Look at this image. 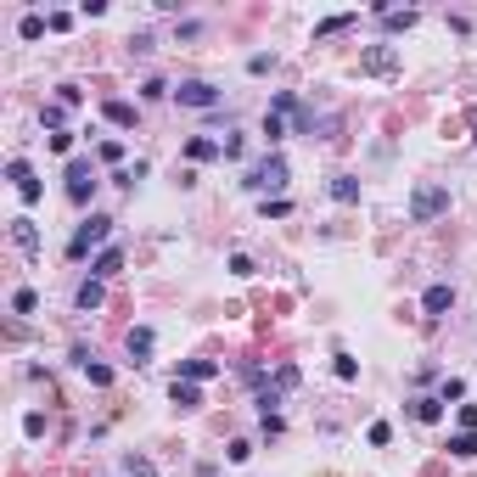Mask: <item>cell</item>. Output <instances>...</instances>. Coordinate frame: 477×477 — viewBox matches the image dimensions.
I'll use <instances>...</instances> for the list:
<instances>
[{
  "instance_id": "e575fe53",
  "label": "cell",
  "mask_w": 477,
  "mask_h": 477,
  "mask_svg": "<svg viewBox=\"0 0 477 477\" xmlns=\"http://www.w3.org/2000/svg\"><path fill=\"white\" fill-rule=\"evenodd\" d=\"M130 477H152V466L146 461H130Z\"/></svg>"
},
{
  "instance_id": "836d02e7",
  "label": "cell",
  "mask_w": 477,
  "mask_h": 477,
  "mask_svg": "<svg viewBox=\"0 0 477 477\" xmlns=\"http://www.w3.org/2000/svg\"><path fill=\"white\" fill-rule=\"evenodd\" d=\"M461 432H477V404H461Z\"/></svg>"
},
{
  "instance_id": "7c38bea8",
  "label": "cell",
  "mask_w": 477,
  "mask_h": 477,
  "mask_svg": "<svg viewBox=\"0 0 477 477\" xmlns=\"http://www.w3.org/2000/svg\"><path fill=\"white\" fill-rule=\"evenodd\" d=\"M11 241L34 258V253H40V231H34V219H11Z\"/></svg>"
},
{
  "instance_id": "ffe728a7",
  "label": "cell",
  "mask_w": 477,
  "mask_h": 477,
  "mask_svg": "<svg viewBox=\"0 0 477 477\" xmlns=\"http://www.w3.org/2000/svg\"><path fill=\"white\" fill-rule=\"evenodd\" d=\"M354 23V11H337V17H326V23H315V40H326V34H343Z\"/></svg>"
},
{
  "instance_id": "e0dca14e",
  "label": "cell",
  "mask_w": 477,
  "mask_h": 477,
  "mask_svg": "<svg viewBox=\"0 0 477 477\" xmlns=\"http://www.w3.org/2000/svg\"><path fill=\"white\" fill-rule=\"evenodd\" d=\"M410 415L415 421H438L444 415V398H410Z\"/></svg>"
},
{
  "instance_id": "603a6c76",
  "label": "cell",
  "mask_w": 477,
  "mask_h": 477,
  "mask_svg": "<svg viewBox=\"0 0 477 477\" xmlns=\"http://www.w3.org/2000/svg\"><path fill=\"white\" fill-rule=\"evenodd\" d=\"M287 214H292V202H287V197H275V202L264 197V219H287Z\"/></svg>"
},
{
  "instance_id": "d6a6232c",
  "label": "cell",
  "mask_w": 477,
  "mask_h": 477,
  "mask_svg": "<svg viewBox=\"0 0 477 477\" xmlns=\"http://www.w3.org/2000/svg\"><path fill=\"white\" fill-rule=\"evenodd\" d=\"M466 393V388H461V382H455V377H444V388H438V398H444V404H449V398H461Z\"/></svg>"
},
{
  "instance_id": "ba28073f",
  "label": "cell",
  "mask_w": 477,
  "mask_h": 477,
  "mask_svg": "<svg viewBox=\"0 0 477 477\" xmlns=\"http://www.w3.org/2000/svg\"><path fill=\"white\" fill-rule=\"evenodd\" d=\"M421 309H427V320H444L449 309H455V287H427V298H421Z\"/></svg>"
},
{
  "instance_id": "6da1fadb",
  "label": "cell",
  "mask_w": 477,
  "mask_h": 477,
  "mask_svg": "<svg viewBox=\"0 0 477 477\" xmlns=\"http://www.w3.org/2000/svg\"><path fill=\"white\" fill-rule=\"evenodd\" d=\"M438 214H449V185H415V197H410V219H415V225H432Z\"/></svg>"
},
{
  "instance_id": "8992f818",
  "label": "cell",
  "mask_w": 477,
  "mask_h": 477,
  "mask_svg": "<svg viewBox=\"0 0 477 477\" xmlns=\"http://www.w3.org/2000/svg\"><path fill=\"white\" fill-rule=\"evenodd\" d=\"M6 180L17 185V197H23V202H40V180L28 174V163H23V158H11V163H6Z\"/></svg>"
},
{
  "instance_id": "f1b7e54d",
  "label": "cell",
  "mask_w": 477,
  "mask_h": 477,
  "mask_svg": "<svg viewBox=\"0 0 477 477\" xmlns=\"http://www.w3.org/2000/svg\"><path fill=\"white\" fill-rule=\"evenodd\" d=\"M23 432H28V438H40V432H45V415H40V410H28V415H23Z\"/></svg>"
},
{
  "instance_id": "4316f807",
  "label": "cell",
  "mask_w": 477,
  "mask_h": 477,
  "mask_svg": "<svg viewBox=\"0 0 477 477\" xmlns=\"http://www.w3.org/2000/svg\"><path fill=\"white\" fill-rule=\"evenodd\" d=\"M51 152H62V158H68V152H74V130H57V135H51Z\"/></svg>"
},
{
  "instance_id": "2e32d148",
  "label": "cell",
  "mask_w": 477,
  "mask_h": 477,
  "mask_svg": "<svg viewBox=\"0 0 477 477\" xmlns=\"http://www.w3.org/2000/svg\"><path fill=\"white\" fill-rule=\"evenodd\" d=\"M331 197H337V202H360V180H354V174H337V180H331Z\"/></svg>"
},
{
  "instance_id": "8fae6325",
  "label": "cell",
  "mask_w": 477,
  "mask_h": 477,
  "mask_svg": "<svg viewBox=\"0 0 477 477\" xmlns=\"http://www.w3.org/2000/svg\"><path fill=\"white\" fill-rule=\"evenodd\" d=\"M185 158L191 163H214V158H225V146L208 141V135H197V141H185Z\"/></svg>"
},
{
  "instance_id": "d4e9b609",
  "label": "cell",
  "mask_w": 477,
  "mask_h": 477,
  "mask_svg": "<svg viewBox=\"0 0 477 477\" xmlns=\"http://www.w3.org/2000/svg\"><path fill=\"white\" fill-rule=\"evenodd\" d=\"M331 371H337V382H354V377H360V365H354L348 354H337V365H331Z\"/></svg>"
},
{
  "instance_id": "ac0fdd59",
  "label": "cell",
  "mask_w": 477,
  "mask_h": 477,
  "mask_svg": "<svg viewBox=\"0 0 477 477\" xmlns=\"http://www.w3.org/2000/svg\"><path fill=\"white\" fill-rule=\"evenodd\" d=\"M45 28H51V17H40V11H28V17L17 23V34H23V40H40Z\"/></svg>"
},
{
  "instance_id": "4dcf8cb0",
  "label": "cell",
  "mask_w": 477,
  "mask_h": 477,
  "mask_svg": "<svg viewBox=\"0 0 477 477\" xmlns=\"http://www.w3.org/2000/svg\"><path fill=\"white\" fill-rule=\"evenodd\" d=\"M219 146H225V158H231V163H236L241 152H247V141H241V135H225V141H219Z\"/></svg>"
},
{
  "instance_id": "30bf717a",
  "label": "cell",
  "mask_w": 477,
  "mask_h": 477,
  "mask_svg": "<svg viewBox=\"0 0 477 477\" xmlns=\"http://www.w3.org/2000/svg\"><path fill=\"white\" fill-rule=\"evenodd\" d=\"M152 343H158V337H152V326H130V337H124V348H130V360H135V365L152 354Z\"/></svg>"
},
{
  "instance_id": "44dd1931",
  "label": "cell",
  "mask_w": 477,
  "mask_h": 477,
  "mask_svg": "<svg viewBox=\"0 0 477 477\" xmlns=\"http://www.w3.org/2000/svg\"><path fill=\"white\" fill-rule=\"evenodd\" d=\"M449 455L472 461V455H477V432H455V438H449Z\"/></svg>"
},
{
  "instance_id": "cb8c5ba5",
  "label": "cell",
  "mask_w": 477,
  "mask_h": 477,
  "mask_svg": "<svg viewBox=\"0 0 477 477\" xmlns=\"http://www.w3.org/2000/svg\"><path fill=\"white\" fill-rule=\"evenodd\" d=\"M34 304H40V298H34L28 287H23V292H11V309H17V315H34Z\"/></svg>"
},
{
  "instance_id": "7a4b0ae2",
  "label": "cell",
  "mask_w": 477,
  "mask_h": 477,
  "mask_svg": "<svg viewBox=\"0 0 477 477\" xmlns=\"http://www.w3.org/2000/svg\"><path fill=\"white\" fill-rule=\"evenodd\" d=\"M107 236H113V219H107V214H90L79 231H74V241H68V258H84L90 247H101Z\"/></svg>"
},
{
  "instance_id": "277c9868",
  "label": "cell",
  "mask_w": 477,
  "mask_h": 477,
  "mask_svg": "<svg viewBox=\"0 0 477 477\" xmlns=\"http://www.w3.org/2000/svg\"><path fill=\"white\" fill-rule=\"evenodd\" d=\"M174 101H180V107H197V113H208V107H219L225 96H219L208 79H185L180 90H174Z\"/></svg>"
},
{
  "instance_id": "1f68e13d",
  "label": "cell",
  "mask_w": 477,
  "mask_h": 477,
  "mask_svg": "<svg viewBox=\"0 0 477 477\" xmlns=\"http://www.w3.org/2000/svg\"><path fill=\"white\" fill-rule=\"evenodd\" d=\"M141 96H146V101H163V96H168V84H163V79H146V84H141Z\"/></svg>"
},
{
  "instance_id": "3957f363",
  "label": "cell",
  "mask_w": 477,
  "mask_h": 477,
  "mask_svg": "<svg viewBox=\"0 0 477 477\" xmlns=\"http://www.w3.org/2000/svg\"><path fill=\"white\" fill-rule=\"evenodd\" d=\"M241 185H247V191H281V185H287V158H275V152H270L264 163H253V168H247V180H241Z\"/></svg>"
},
{
  "instance_id": "4fadbf2b",
  "label": "cell",
  "mask_w": 477,
  "mask_h": 477,
  "mask_svg": "<svg viewBox=\"0 0 477 477\" xmlns=\"http://www.w3.org/2000/svg\"><path fill=\"white\" fill-rule=\"evenodd\" d=\"M74 304H79L84 315H90V309H101V304H107V292H101V281H84L79 292H74Z\"/></svg>"
},
{
  "instance_id": "484cf974",
  "label": "cell",
  "mask_w": 477,
  "mask_h": 477,
  "mask_svg": "<svg viewBox=\"0 0 477 477\" xmlns=\"http://www.w3.org/2000/svg\"><path fill=\"white\" fill-rule=\"evenodd\" d=\"M388 28H415V11H382Z\"/></svg>"
},
{
  "instance_id": "9a60e30c",
  "label": "cell",
  "mask_w": 477,
  "mask_h": 477,
  "mask_svg": "<svg viewBox=\"0 0 477 477\" xmlns=\"http://www.w3.org/2000/svg\"><path fill=\"white\" fill-rule=\"evenodd\" d=\"M168 398H174L180 410H197V404H202V393H197L191 382H180V377H174V388H168Z\"/></svg>"
},
{
  "instance_id": "5b68a950",
  "label": "cell",
  "mask_w": 477,
  "mask_h": 477,
  "mask_svg": "<svg viewBox=\"0 0 477 477\" xmlns=\"http://www.w3.org/2000/svg\"><path fill=\"white\" fill-rule=\"evenodd\" d=\"M68 197H74L79 208L96 197V174H90V163H68Z\"/></svg>"
},
{
  "instance_id": "9c48e42d",
  "label": "cell",
  "mask_w": 477,
  "mask_h": 477,
  "mask_svg": "<svg viewBox=\"0 0 477 477\" xmlns=\"http://www.w3.org/2000/svg\"><path fill=\"white\" fill-rule=\"evenodd\" d=\"M118 270H124V247H101V253H96V264H90V275H96V281H107V275H118Z\"/></svg>"
},
{
  "instance_id": "83f0119b",
  "label": "cell",
  "mask_w": 477,
  "mask_h": 477,
  "mask_svg": "<svg viewBox=\"0 0 477 477\" xmlns=\"http://www.w3.org/2000/svg\"><path fill=\"white\" fill-rule=\"evenodd\" d=\"M275 388H281V393L298 388V365H281V371H275Z\"/></svg>"
},
{
  "instance_id": "5bb4252c",
  "label": "cell",
  "mask_w": 477,
  "mask_h": 477,
  "mask_svg": "<svg viewBox=\"0 0 477 477\" xmlns=\"http://www.w3.org/2000/svg\"><path fill=\"white\" fill-rule=\"evenodd\" d=\"M180 377H191V382H208V377H219V365H214V360H180Z\"/></svg>"
},
{
  "instance_id": "d6986e66",
  "label": "cell",
  "mask_w": 477,
  "mask_h": 477,
  "mask_svg": "<svg viewBox=\"0 0 477 477\" xmlns=\"http://www.w3.org/2000/svg\"><path fill=\"white\" fill-rule=\"evenodd\" d=\"M101 113H107V118H113L118 130H130V124H135V107H130V101H107Z\"/></svg>"
},
{
  "instance_id": "52a82bcc",
  "label": "cell",
  "mask_w": 477,
  "mask_h": 477,
  "mask_svg": "<svg viewBox=\"0 0 477 477\" xmlns=\"http://www.w3.org/2000/svg\"><path fill=\"white\" fill-rule=\"evenodd\" d=\"M360 74H388V79H393V74H398V57L388 51V45H371V51L360 57Z\"/></svg>"
},
{
  "instance_id": "7402d4cb",
  "label": "cell",
  "mask_w": 477,
  "mask_h": 477,
  "mask_svg": "<svg viewBox=\"0 0 477 477\" xmlns=\"http://www.w3.org/2000/svg\"><path fill=\"white\" fill-rule=\"evenodd\" d=\"M281 135H287V124H281V118H275V113H264V141H270V146H275V141H281Z\"/></svg>"
},
{
  "instance_id": "f546056e",
  "label": "cell",
  "mask_w": 477,
  "mask_h": 477,
  "mask_svg": "<svg viewBox=\"0 0 477 477\" xmlns=\"http://www.w3.org/2000/svg\"><path fill=\"white\" fill-rule=\"evenodd\" d=\"M101 163H124V141H101Z\"/></svg>"
}]
</instances>
